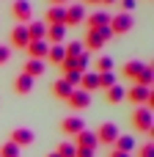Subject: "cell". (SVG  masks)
<instances>
[{
    "mask_svg": "<svg viewBox=\"0 0 154 157\" xmlns=\"http://www.w3.org/2000/svg\"><path fill=\"white\" fill-rule=\"evenodd\" d=\"M132 127L138 130V132H143V135H152L154 138V116L149 108H135V113H132Z\"/></svg>",
    "mask_w": 154,
    "mask_h": 157,
    "instance_id": "6da1fadb",
    "label": "cell"
},
{
    "mask_svg": "<svg viewBox=\"0 0 154 157\" xmlns=\"http://www.w3.org/2000/svg\"><path fill=\"white\" fill-rule=\"evenodd\" d=\"M132 25H135V19H132V14H113L110 17V30H113V36H121V33H130L132 30Z\"/></svg>",
    "mask_w": 154,
    "mask_h": 157,
    "instance_id": "7a4b0ae2",
    "label": "cell"
},
{
    "mask_svg": "<svg viewBox=\"0 0 154 157\" xmlns=\"http://www.w3.org/2000/svg\"><path fill=\"white\" fill-rule=\"evenodd\" d=\"M11 17H14L19 25H28L30 17H33V6H30L28 0H14V3H11Z\"/></svg>",
    "mask_w": 154,
    "mask_h": 157,
    "instance_id": "3957f363",
    "label": "cell"
},
{
    "mask_svg": "<svg viewBox=\"0 0 154 157\" xmlns=\"http://www.w3.org/2000/svg\"><path fill=\"white\" fill-rule=\"evenodd\" d=\"M8 41H11L8 47H17V50H25V47H28V41H30V36H28V28L17 22V25L11 28V33H8Z\"/></svg>",
    "mask_w": 154,
    "mask_h": 157,
    "instance_id": "277c9868",
    "label": "cell"
},
{
    "mask_svg": "<svg viewBox=\"0 0 154 157\" xmlns=\"http://www.w3.org/2000/svg\"><path fill=\"white\" fill-rule=\"evenodd\" d=\"M116 138H118V127H116L113 121H105V124H99V130H96V141H99V144H105V146H113V144H116Z\"/></svg>",
    "mask_w": 154,
    "mask_h": 157,
    "instance_id": "5b68a950",
    "label": "cell"
},
{
    "mask_svg": "<svg viewBox=\"0 0 154 157\" xmlns=\"http://www.w3.org/2000/svg\"><path fill=\"white\" fill-rule=\"evenodd\" d=\"M149 94H152V88H146V86H138V83H135L130 91H124V99H130L132 105H138V108H141V105H146Z\"/></svg>",
    "mask_w": 154,
    "mask_h": 157,
    "instance_id": "8992f818",
    "label": "cell"
},
{
    "mask_svg": "<svg viewBox=\"0 0 154 157\" xmlns=\"http://www.w3.org/2000/svg\"><path fill=\"white\" fill-rule=\"evenodd\" d=\"M66 105H69L72 110H85V108L91 105V94H85V91H80V88H74V91L69 94V99H66Z\"/></svg>",
    "mask_w": 154,
    "mask_h": 157,
    "instance_id": "52a82bcc",
    "label": "cell"
},
{
    "mask_svg": "<svg viewBox=\"0 0 154 157\" xmlns=\"http://www.w3.org/2000/svg\"><path fill=\"white\" fill-rule=\"evenodd\" d=\"M63 22H66V6H50L44 14V25H63Z\"/></svg>",
    "mask_w": 154,
    "mask_h": 157,
    "instance_id": "ba28073f",
    "label": "cell"
},
{
    "mask_svg": "<svg viewBox=\"0 0 154 157\" xmlns=\"http://www.w3.org/2000/svg\"><path fill=\"white\" fill-rule=\"evenodd\" d=\"M85 130V121L80 119V116H66L63 121H61V132L63 135H77V132H83Z\"/></svg>",
    "mask_w": 154,
    "mask_h": 157,
    "instance_id": "9c48e42d",
    "label": "cell"
},
{
    "mask_svg": "<svg viewBox=\"0 0 154 157\" xmlns=\"http://www.w3.org/2000/svg\"><path fill=\"white\" fill-rule=\"evenodd\" d=\"M33 141H36L33 130H28V127H17V130H11V144H14V146H30Z\"/></svg>",
    "mask_w": 154,
    "mask_h": 157,
    "instance_id": "30bf717a",
    "label": "cell"
},
{
    "mask_svg": "<svg viewBox=\"0 0 154 157\" xmlns=\"http://www.w3.org/2000/svg\"><path fill=\"white\" fill-rule=\"evenodd\" d=\"M83 19H85V8L80 6V3H72V6H66V28L69 25H83Z\"/></svg>",
    "mask_w": 154,
    "mask_h": 157,
    "instance_id": "8fae6325",
    "label": "cell"
},
{
    "mask_svg": "<svg viewBox=\"0 0 154 157\" xmlns=\"http://www.w3.org/2000/svg\"><path fill=\"white\" fill-rule=\"evenodd\" d=\"M83 22H85V28H88V30H96V28L110 25V14H107V11H94V14H88Z\"/></svg>",
    "mask_w": 154,
    "mask_h": 157,
    "instance_id": "7c38bea8",
    "label": "cell"
},
{
    "mask_svg": "<svg viewBox=\"0 0 154 157\" xmlns=\"http://www.w3.org/2000/svg\"><path fill=\"white\" fill-rule=\"evenodd\" d=\"M74 146H80V149H96L99 146V141H96V132H91V130H83V132H77L74 135Z\"/></svg>",
    "mask_w": 154,
    "mask_h": 157,
    "instance_id": "4fadbf2b",
    "label": "cell"
},
{
    "mask_svg": "<svg viewBox=\"0 0 154 157\" xmlns=\"http://www.w3.org/2000/svg\"><path fill=\"white\" fill-rule=\"evenodd\" d=\"M44 41H47V44H63V41H66V28H63V25H47Z\"/></svg>",
    "mask_w": 154,
    "mask_h": 157,
    "instance_id": "5bb4252c",
    "label": "cell"
},
{
    "mask_svg": "<svg viewBox=\"0 0 154 157\" xmlns=\"http://www.w3.org/2000/svg\"><path fill=\"white\" fill-rule=\"evenodd\" d=\"M47 50H50V44L41 39V41H28V47H25V52L30 55V58H36V61H44L47 58Z\"/></svg>",
    "mask_w": 154,
    "mask_h": 157,
    "instance_id": "9a60e30c",
    "label": "cell"
},
{
    "mask_svg": "<svg viewBox=\"0 0 154 157\" xmlns=\"http://www.w3.org/2000/svg\"><path fill=\"white\" fill-rule=\"evenodd\" d=\"M22 72L36 80V77H41V75L47 72V63H44V61H36V58H28V63L22 66Z\"/></svg>",
    "mask_w": 154,
    "mask_h": 157,
    "instance_id": "2e32d148",
    "label": "cell"
},
{
    "mask_svg": "<svg viewBox=\"0 0 154 157\" xmlns=\"http://www.w3.org/2000/svg\"><path fill=\"white\" fill-rule=\"evenodd\" d=\"M33 83H36L33 77H28L25 72H19V75L14 77V91H17V94H30V91H33Z\"/></svg>",
    "mask_w": 154,
    "mask_h": 157,
    "instance_id": "e0dca14e",
    "label": "cell"
},
{
    "mask_svg": "<svg viewBox=\"0 0 154 157\" xmlns=\"http://www.w3.org/2000/svg\"><path fill=\"white\" fill-rule=\"evenodd\" d=\"M83 47H85V52H96V50L105 47V41L99 39L96 30H85V41H83Z\"/></svg>",
    "mask_w": 154,
    "mask_h": 157,
    "instance_id": "ac0fdd59",
    "label": "cell"
},
{
    "mask_svg": "<svg viewBox=\"0 0 154 157\" xmlns=\"http://www.w3.org/2000/svg\"><path fill=\"white\" fill-rule=\"evenodd\" d=\"M66 58V52H63V44H50V50H47V58H44V63H52V66H61V61Z\"/></svg>",
    "mask_w": 154,
    "mask_h": 157,
    "instance_id": "d6986e66",
    "label": "cell"
},
{
    "mask_svg": "<svg viewBox=\"0 0 154 157\" xmlns=\"http://www.w3.org/2000/svg\"><path fill=\"white\" fill-rule=\"evenodd\" d=\"M113 152L132 155V152H135V138H132V135H118V138H116V144H113Z\"/></svg>",
    "mask_w": 154,
    "mask_h": 157,
    "instance_id": "ffe728a7",
    "label": "cell"
},
{
    "mask_svg": "<svg viewBox=\"0 0 154 157\" xmlns=\"http://www.w3.org/2000/svg\"><path fill=\"white\" fill-rule=\"evenodd\" d=\"M80 91H85V94H91V91H99L96 72H83V77H80Z\"/></svg>",
    "mask_w": 154,
    "mask_h": 157,
    "instance_id": "44dd1931",
    "label": "cell"
},
{
    "mask_svg": "<svg viewBox=\"0 0 154 157\" xmlns=\"http://www.w3.org/2000/svg\"><path fill=\"white\" fill-rule=\"evenodd\" d=\"M25 28H28V36H30V41H41V39L47 36V25H41V22H28Z\"/></svg>",
    "mask_w": 154,
    "mask_h": 157,
    "instance_id": "7402d4cb",
    "label": "cell"
},
{
    "mask_svg": "<svg viewBox=\"0 0 154 157\" xmlns=\"http://www.w3.org/2000/svg\"><path fill=\"white\" fill-rule=\"evenodd\" d=\"M72 91H74V88H72V86H69V83H66V80H63V77H61V80H55V83H52V94H55V97H58V99H63V102H66V99H69V94H72Z\"/></svg>",
    "mask_w": 154,
    "mask_h": 157,
    "instance_id": "603a6c76",
    "label": "cell"
},
{
    "mask_svg": "<svg viewBox=\"0 0 154 157\" xmlns=\"http://www.w3.org/2000/svg\"><path fill=\"white\" fill-rule=\"evenodd\" d=\"M135 83H138V86H146V88H152V83H154V66H149V63H146V66L141 69V75L135 77Z\"/></svg>",
    "mask_w": 154,
    "mask_h": 157,
    "instance_id": "cb8c5ba5",
    "label": "cell"
},
{
    "mask_svg": "<svg viewBox=\"0 0 154 157\" xmlns=\"http://www.w3.org/2000/svg\"><path fill=\"white\" fill-rule=\"evenodd\" d=\"M105 99H107V105H118V102H124V88H121V86H110V88L105 91Z\"/></svg>",
    "mask_w": 154,
    "mask_h": 157,
    "instance_id": "d4e9b609",
    "label": "cell"
},
{
    "mask_svg": "<svg viewBox=\"0 0 154 157\" xmlns=\"http://www.w3.org/2000/svg\"><path fill=\"white\" fill-rule=\"evenodd\" d=\"M143 66H146L143 61H127L121 72H124V77H132V80H135V77L141 75V69H143Z\"/></svg>",
    "mask_w": 154,
    "mask_h": 157,
    "instance_id": "484cf974",
    "label": "cell"
},
{
    "mask_svg": "<svg viewBox=\"0 0 154 157\" xmlns=\"http://www.w3.org/2000/svg\"><path fill=\"white\" fill-rule=\"evenodd\" d=\"M96 83H99L102 91H107L110 86H116V75L113 72H96Z\"/></svg>",
    "mask_w": 154,
    "mask_h": 157,
    "instance_id": "4316f807",
    "label": "cell"
},
{
    "mask_svg": "<svg viewBox=\"0 0 154 157\" xmlns=\"http://www.w3.org/2000/svg\"><path fill=\"white\" fill-rule=\"evenodd\" d=\"M63 52H66V58H77V55L85 52V47H83V41H69V44L63 47Z\"/></svg>",
    "mask_w": 154,
    "mask_h": 157,
    "instance_id": "83f0119b",
    "label": "cell"
},
{
    "mask_svg": "<svg viewBox=\"0 0 154 157\" xmlns=\"http://www.w3.org/2000/svg\"><path fill=\"white\" fill-rule=\"evenodd\" d=\"M94 66H96V72H110V69H113V58H110V55H99V58L94 61Z\"/></svg>",
    "mask_w": 154,
    "mask_h": 157,
    "instance_id": "f1b7e54d",
    "label": "cell"
},
{
    "mask_svg": "<svg viewBox=\"0 0 154 157\" xmlns=\"http://www.w3.org/2000/svg\"><path fill=\"white\" fill-rule=\"evenodd\" d=\"M74 149H77L74 144H66V141H61V144H58V149H55V155H58V157H74Z\"/></svg>",
    "mask_w": 154,
    "mask_h": 157,
    "instance_id": "f546056e",
    "label": "cell"
},
{
    "mask_svg": "<svg viewBox=\"0 0 154 157\" xmlns=\"http://www.w3.org/2000/svg\"><path fill=\"white\" fill-rule=\"evenodd\" d=\"M0 157H19V146H14L11 141L0 146Z\"/></svg>",
    "mask_w": 154,
    "mask_h": 157,
    "instance_id": "4dcf8cb0",
    "label": "cell"
},
{
    "mask_svg": "<svg viewBox=\"0 0 154 157\" xmlns=\"http://www.w3.org/2000/svg\"><path fill=\"white\" fill-rule=\"evenodd\" d=\"M61 72H77V58H63L61 61ZM83 75V72H80Z\"/></svg>",
    "mask_w": 154,
    "mask_h": 157,
    "instance_id": "1f68e13d",
    "label": "cell"
},
{
    "mask_svg": "<svg viewBox=\"0 0 154 157\" xmlns=\"http://www.w3.org/2000/svg\"><path fill=\"white\" fill-rule=\"evenodd\" d=\"M80 77H83L80 72H63V80H66L72 88H74V86H80Z\"/></svg>",
    "mask_w": 154,
    "mask_h": 157,
    "instance_id": "d6a6232c",
    "label": "cell"
},
{
    "mask_svg": "<svg viewBox=\"0 0 154 157\" xmlns=\"http://www.w3.org/2000/svg\"><path fill=\"white\" fill-rule=\"evenodd\" d=\"M88 63H91V55H88V52L77 55V72H85V69H88Z\"/></svg>",
    "mask_w": 154,
    "mask_h": 157,
    "instance_id": "836d02e7",
    "label": "cell"
},
{
    "mask_svg": "<svg viewBox=\"0 0 154 157\" xmlns=\"http://www.w3.org/2000/svg\"><path fill=\"white\" fill-rule=\"evenodd\" d=\"M138 157H154V144H152V141L143 144V146L138 149Z\"/></svg>",
    "mask_w": 154,
    "mask_h": 157,
    "instance_id": "e575fe53",
    "label": "cell"
},
{
    "mask_svg": "<svg viewBox=\"0 0 154 157\" xmlns=\"http://www.w3.org/2000/svg\"><path fill=\"white\" fill-rule=\"evenodd\" d=\"M96 33H99V39H102V41H110V39H113V30H110L107 25H105V28H96Z\"/></svg>",
    "mask_w": 154,
    "mask_h": 157,
    "instance_id": "d590c367",
    "label": "cell"
},
{
    "mask_svg": "<svg viewBox=\"0 0 154 157\" xmlns=\"http://www.w3.org/2000/svg\"><path fill=\"white\" fill-rule=\"evenodd\" d=\"M8 58H11V47L0 44V66H3V63H8Z\"/></svg>",
    "mask_w": 154,
    "mask_h": 157,
    "instance_id": "8d00e7d4",
    "label": "cell"
},
{
    "mask_svg": "<svg viewBox=\"0 0 154 157\" xmlns=\"http://www.w3.org/2000/svg\"><path fill=\"white\" fill-rule=\"evenodd\" d=\"M118 3H121V8H124V14H130V11H132V8L138 6V0H118Z\"/></svg>",
    "mask_w": 154,
    "mask_h": 157,
    "instance_id": "74e56055",
    "label": "cell"
},
{
    "mask_svg": "<svg viewBox=\"0 0 154 157\" xmlns=\"http://www.w3.org/2000/svg\"><path fill=\"white\" fill-rule=\"evenodd\" d=\"M74 157H94V152H91V149H80V146H77V149H74Z\"/></svg>",
    "mask_w": 154,
    "mask_h": 157,
    "instance_id": "f35d334b",
    "label": "cell"
},
{
    "mask_svg": "<svg viewBox=\"0 0 154 157\" xmlns=\"http://www.w3.org/2000/svg\"><path fill=\"white\" fill-rule=\"evenodd\" d=\"M52 6H63V3H69V0H50Z\"/></svg>",
    "mask_w": 154,
    "mask_h": 157,
    "instance_id": "ab89813d",
    "label": "cell"
},
{
    "mask_svg": "<svg viewBox=\"0 0 154 157\" xmlns=\"http://www.w3.org/2000/svg\"><path fill=\"white\" fill-rule=\"evenodd\" d=\"M110 157H130V155H124V152H113Z\"/></svg>",
    "mask_w": 154,
    "mask_h": 157,
    "instance_id": "60d3db41",
    "label": "cell"
},
{
    "mask_svg": "<svg viewBox=\"0 0 154 157\" xmlns=\"http://www.w3.org/2000/svg\"><path fill=\"white\" fill-rule=\"evenodd\" d=\"M83 3H91V6H96V3H102V0H83Z\"/></svg>",
    "mask_w": 154,
    "mask_h": 157,
    "instance_id": "b9f144b4",
    "label": "cell"
},
{
    "mask_svg": "<svg viewBox=\"0 0 154 157\" xmlns=\"http://www.w3.org/2000/svg\"><path fill=\"white\" fill-rule=\"evenodd\" d=\"M102 3H107V6H110V3H118V0H102Z\"/></svg>",
    "mask_w": 154,
    "mask_h": 157,
    "instance_id": "7bdbcfd3",
    "label": "cell"
},
{
    "mask_svg": "<svg viewBox=\"0 0 154 157\" xmlns=\"http://www.w3.org/2000/svg\"><path fill=\"white\" fill-rule=\"evenodd\" d=\"M47 157H58V155H55V152H50V155H47Z\"/></svg>",
    "mask_w": 154,
    "mask_h": 157,
    "instance_id": "ee69618b",
    "label": "cell"
}]
</instances>
